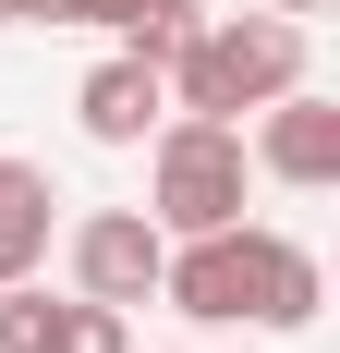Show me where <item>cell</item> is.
<instances>
[{
	"label": "cell",
	"mask_w": 340,
	"mask_h": 353,
	"mask_svg": "<svg viewBox=\"0 0 340 353\" xmlns=\"http://www.w3.org/2000/svg\"><path fill=\"white\" fill-rule=\"evenodd\" d=\"M316 256L268 219H219V232H182L158 268V305L195 329H316Z\"/></svg>",
	"instance_id": "1"
},
{
	"label": "cell",
	"mask_w": 340,
	"mask_h": 353,
	"mask_svg": "<svg viewBox=\"0 0 340 353\" xmlns=\"http://www.w3.org/2000/svg\"><path fill=\"white\" fill-rule=\"evenodd\" d=\"M170 110H206V122H243L268 110L279 85H304V25L292 12H231V25H182L170 49Z\"/></svg>",
	"instance_id": "2"
},
{
	"label": "cell",
	"mask_w": 340,
	"mask_h": 353,
	"mask_svg": "<svg viewBox=\"0 0 340 353\" xmlns=\"http://www.w3.org/2000/svg\"><path fill=\"white\" fill-rule=\"evenodd\" d=\"M243 183H255V159H243V122L170 110L158 134H146V219H158L170 244H182V232H219V219H243Z\"/></svg>",
	"instance_id": "3"
},
{
	"label": "cell",
	"mask_w": 340,
	"mask_h": 353,
	"mask_svg": "<svg viewBox=\"0 0 340 353\" xmlns=\"http://www.w3.org/2000/svg\"><path fill=\"white\" fill-rule=\"evenodd\" d=\"M158 268H170V232L146 208H85L73 219V292H98V305H158Z\"/></svg>",
	"instance_id": "4"
},
{
	"label": "cell",
	"mask_w": 340,
	"mask_h": 353,
	"mask_svg": "<svg viewBox=\"0 0 340 353\" xmlns=\"http://www.w3.org/2000/svg\"><path fill=\"white\" fill-rule=\"evenodd\" d=\"M268 183H292V195H316V183H340V98H316V85H279L268 110H255V146H243Z\"/></svg>",
	"instance_id": "5"
},
{
	"label": "cell",
	"mask_w": 340,
	"mask_h": 353,
	"mask_svg": "<svg viewBox=\"0 0 340 353\" xmlns=\"http://www.w3.org/2000/svg\"><path fill=\"white\" fill-rule=\"evenodd\" d=\"M73 110H85V134H98V146H146V134L170 122V73L146 61V49H109V61L73 85Z\"/></svg>",
	"instance_id": "6"
},
{
	"label": "cell",
	"mask_w": 340,
	"mask_h": 353,
	"mask_svg": "<svg viewBox=\"0 0 340 353\" xmlns=\"http://www.w3.org/2000/svg\"><path fill=\"white\" fill-rule=\"evenodd\" d=\"M49 171L36 159H0V281H36V256H49Z\"/></svg>",
	"instance_id": "7"
},
{
	"label": "cell",
	"mask_w": 340,
	"mask_h": 353,
	"mask_svg": "<svg viewBox=\"0 0 340 353\" xmlns=\"http://www.w3.org/2000/svg\"><path fill=\"white\" fill-rule=\"evenodd\" d=\"M49 353H134V317L98 305V292H61V341Z\"/></svg>",
	"instance_id": "8"
},
{
	"label": "cell",
	"mask_w": 340,
	"mask_h": 353,
	"mask_svg": "<svg viewBox=\"0 0 340 353\" xmlns=\"http://www.w3.org/2000/svg\"><path fill=\"white\" fill-rule=\"evenodd\" d=\"M49 341H61V305L36 281H0V353H49Z\"/></svg>",
	"instance_id": "9"
},
{
	"label": "cell",
	"mask_w": 340,
	"mask_h": 353,
	"mask_svg": "<svg viewBox=\"0 0 340 353\" xmlns=\"http://www.w3.org/2000/svg\"><path fill=\"white\" fill-rule=\"evenodd\" d=\"M268 12H292V25H304V12H328V0H268Z\"/></svg>",
	"instance_id": "10"
},
{
	"label": "cell",
	"mask_w": 340,
	"mask_h": 353,
	"mask_svg": "<svg viewBox=\"0 0 340 353\" xmlns=\"http://www.w3.org/2000/svg\"><path fill=\"white\" fill-rule=\"evenodd\" d=\"M0 25H25V0H0Z\"/></svg>",
	"instance_id": "11"
}]
</instances>
